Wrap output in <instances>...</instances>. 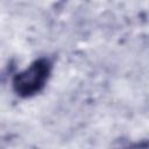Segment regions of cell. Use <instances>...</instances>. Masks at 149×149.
<instances>
[{"mask_svg": "<svg viewBox=\"0 0 149 149\" xmlns=\"http://www.w3.org/2000/svg\"><path fill=\"white\" fill-rule=\"evenodd\" d=\"M52 71V63L47 57L34 61L27 69L16 73L12 85L14 92L21 98H30L40 93L47 85Z\"/></svg>", "mask_w": 149, "mask_h": 149, "instance_id": "obj_1", "label": "cell"}]
</instances>
